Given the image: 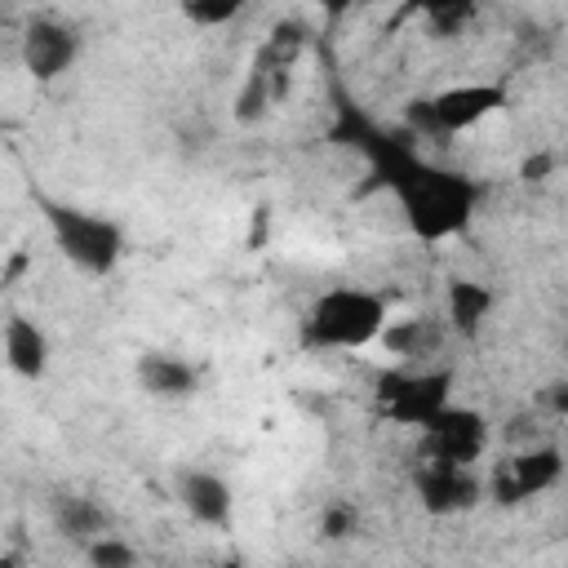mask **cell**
Returning a JSON list of instances; mask_svg holds the SVG:
<instances>
[{
    "label": "cell",
    "mask_w": 568,
    "mask_h": 568,
    "mask_svg": "<svg viewBox=\"0 0 568 568\" xmlns=\"http://www.w3.org/2000/svg\"><path fill=\"white\" fill-rule=\"evenodd\" d=\"M386 182L404 209V222L417 240H448L457 235L475 213V186L470 178L426 164L417 155H395L386 169Z\"/></svg>",
    "instance_id": "6da1fadb"
},
{
    "label": "cell",
    "mask_w": 568,
    "mask_h": 568,
    "mask_svg": "<svg viewBox=\"0 0 568 568\" xmlns=\"http://www.w3.org/2000/svg\"><path fill=\"white\" fill-rule=\"evenodd\" d=\"M386 297L359 284L324 288L306 320H302V346L311 351H359L368 342H382L386 333Z\"/></svg>",
    "instance_id": "7a4b0ae2"
},
{
    "label": "cell",
    "mask_w": 568,
    "mask_h": 568,
    "mask_svg": "<svg viewBox=\"0 0 568 568\" xmlns=\"http://www.w3.org/2000/svg\"><path fill=\"white\" fill-rule=\"evenodd\" d=\"M40 209H44V222H49V235H53L58 253L75 271L102 280L120 266V257H124L120 222H111L102 213H89V209H75V204H58V200H40Z\"/></svg>",
    "instance_id": "3957f363"
},
{
    "label": "cell",
    "mask_w": 568,
    "mask_h": 568,
    "mask_svg": "<svg viewBox=\"0 0 568 568\" xmlns=\"http://www.w3.org/2000/svg\"><path fill=\"white\" fill-rule=\"evenodd\" d=\"M453 390V368H390L377 377V413L390 417L395 426L426 430L444 408Z\"/></svg>",
    "instance_id": "277c9868"
},
{
    "label": "cell",
    "mask_w": 568,
    "mask_h": 568,
    "mask_svg": "<svg viewBox=\"0 0 568 568\" xmlns=\"http://www.w3.org/2000/svg\"><path fill=\"white\" fill-rule=\"evenodd\" d=\"M506 106V89L501 84H484V80H470V84H453V89H439L435 98H417L408 102V120L426 133H462L479 120H488L493 111Z\"/></svg>",
    "instance_id": "5b68a950"
},
{
    "label": "cell",
    "mask_w": 568,
    "mask_h": 568,
    "mask_svg": "<svg viewBox=\"0 0 568 568\" xmlns=\"http://www.w3.org/2000/svg\"><path fill=\"white\" fill-rule=\"evenodd\" d=\"M426 462L439 466H475L488 448V417L466 404H448L426 430H422Z\"/></svg>",
    "instance_id": "8992f818"
},
{
    "label": "cell",
    "mask_w": 568,
    "mask_h": 568,
    "mask_svg": "<svg viewBox=\"0 0 568 568\" xmlns=\"http://www.w3.org/2000/svg\"><path fill=\"white\" fill-rule=\"evenodd\" d=\"M564 475V453L559 444H532V448H519L515 457L501 462V470L493 475V497L501 506H519L528 497H541L559 484Z\"/></svg>",
    "instance_id": "52a82bcc"
},
{
    "label": "cell",
    "mask_w": 568,
    "mask_h": 568,
    "mask_svg": "<svg viewBox=\"0 0 568 568\" xmlns=\"http://www.w3.org/2000/svg\"><path fill=\"white\" fill-rule=\"evenodd\" d=\"M80 58V31L58 18H31L22 31V67L36 80H58Z\"/></svg>",
    "instance_id": "ba28073f"
},
{
    "label": "cell",
    "mask_w": 568,
    "mask_h": 568,
    "mask_svg": "<svg viewBox=\"0 0 568 568\" xmlns=\"http://www.w3.org/2000/svg\"><path fill=\"white\" fill-rule=\"evenodd\" d=\"M413 493L422 501L426 515H462L479 501V479L470 466H439V462H422L413 470Z\"/></svg>",
    "instance_id": "9c48e42d"
},
{
    "label": "cell",
    "mask_w": 568,
    "mask_h": 568,
    "mask_svg": "<svg viewBox=\"0 0 568 568\" xmlns=\"http://www.w3.org/2000/svg\"><path fill=\"white\" fill-rule=\"evenodd\" d=\"M173 488H178V501L186 506V515H191L195 524L222 528V524L231 519L235 497H231V484H226L222 475H213V470H204V466H186V470L173 475Z\"/></svg>",
    "instance_id": "30bf717a"
},
{
    "label": "cell",
    "mask_w": 568,
    "mask_h": 568,
    "mask_svg": "<svg viewBox=\"0 0 568 568\" xmlns=\"http://www.w3.org/2000/svg\"><path fill=\"white\" fill-rule=\"evenodd\" d=\"M138 382L146 395L155 399H191L195 386H200V373L191 359L182 355H169V351H146L138 359Z\"/></svg>",
    "instance_id": "8fae6325"
},
{
    "label": "cell",
    "mask_w": 568,
    "mask_h": 568,
    "mask_svg": "<svg viewBox=\"0 0 568 568\" xmlns=\"http://www.w3.org/2000/svg\"><path fill=\"white\" fill-rule=\"evenodd\" d=\"M4 359H9V368L18 377L40 382L44 368H49V337H44V328L36 320H27V315L13 311L4 320Z\"/></svg>",
    "instance_id": "7c38bea8"
},
{
    "label": "cell",
    "mask_w": 568,
    "mask_h": 568,
    "mask_svg": "<svg viewBox=\"0 0 568 568\" xmlns=\"http://www.w3.org/2000/svg\"><path fill=\"white\" fill-rule=\"evenodd\" d=\"M53 528L67 541L89 546V541H98V537L111 532V515L93 497H84V493H58L53 497Z\"/></svg>",
    "instance_id": "4fadbf2b"
},
{
    "label": "cell",
    "mask_w": 568,
    "mask_h": 568,
    "mask_svg": "<svg viewBox=\"0 0 568 568\" xmlns=\"http://www.w3.org/2000/svg\"><path fill=\"white\" fill-rule=\"evenodd\" d=\"M488 311H493V288H484L479 280H462V275L448 280V293H444V320H448L453 333L475 337V333L484 328Z\"/></svg>",
    "instance_id": "5bb4252c"
},
{
    "label": "cell",
    "mask_w": 568,
    "mask_h": 568,
    "mask_svg": "<svg viewBox=\"0 0 568 568\" xmlns=\"http://www.w3.org/2000/svg\"><path fill=\"white\" fill-rule=\"evenodd\" d=\"M439 342H444L439 320H399V324H386V333H382V346L399 359L430 355V351H439Z\"/></svg>",
    "instance_id": "9a60e30c"
},
{
    "label": "cell",
    "mask_w": 568,
    "mask_h": 568,
    "mask_svg": "<svg viewBox=\"0 0 568 568\" xmlns=\"http://www.w3.org/2000/svg\"><path fill=\"white\" fill-rule=\"evenodd\" d=\"M422 13H426V22H430V31H435L439 40L462 36V31L475 22V4H470V0H430Z\"/></svg>",
    "instance_id": "2e32d148"
},
{
    "label": "cell",
    "mask_w": 568,
    "mask_h": 568,
    "mask_svg": "<svg viewBox=\"0 0 568 568\" xmlns=\"http://www.w3.org/2000/svg\"><path fill=\"white\" fill-rule=\"evenodd\" d=\"M84 564L89 568H138V550L124 537L106 532V537H98V541L84 546Z\"/></svg>",
    "instance_id": "e0dca14e"
},
{
    "label": "cell",
    "mask_w": 568,
    "mask_h": 568,
    "mask_svg": "<svg viewBox=\"0 0 568 568\" xmlns=\"http://www.w3.org/2000/svg\"><path fill=\"white\" fill-rule=\"evenodd\" d=\"M244 9L235 0H182V18L195 27H226L235 22Z\"/></svg>",
    "instance_id": "ac0fdd59"
},
{
    "label": "cell",
    "mask_w": 568,
    "mask_h": 568,
    "mask_svg": "<svg viewBox=\"0 0 568 568\" xmlns=\"http://www.w3.org/2000/svg\"><path fill=\"white\" fill-rule=\"evenodd\" d=\"M355 524H359V515H355V506H351V501H328V506L320 510V532H324L328 541L351 537V532H355Z\"/></svg>",
    "instance_id": "d6986e66"
},
{
    "label": "cell",
    "mask_w": 568,
    "mask_h": 568,
    "mask_svg": "<svg viewBox=\"0 0 568 568\" xmlns=\"http://www.w3.org/2000/svg\"><path fill=\"white\" fill-rule=\"evenodd\" d=\"M266 102H271V93H266V71H257V75H253V84L240 93L235 115H240V120H257V115L266 111Z\"/></svg>",
    "instance_id": "ffe728a7"
},
{
    "label": "cell",
    "mask_w": 568,
    "mask_h": 568,
    "mask_svg": "<svg viewBox=\"0 0 568 568\" xmlns=\"http://www.w3.org/2000/svg\"><path fill=\"white\" fill-rule=\"evenodd\" d=\"M541 404L555 413V417H568V382H550L541 390Z\"/></svg>",
    "instance_id": "44dd1931"
},
{
    "label": "cell",
    "mask_w": 568,
    "mask_h": 568,
    "mask_svg": "<svg viewBox=\"0 0 568 568\" xmlns=\"http://www.w3.org/2000/svg\"><path fill=\"white\" fill-rule=\"evenodd\" d=\"M217 568H244V564H240V559H222Z\"/></svg>",
    "instance_id": "7402d4cb"
}]
</instances>
